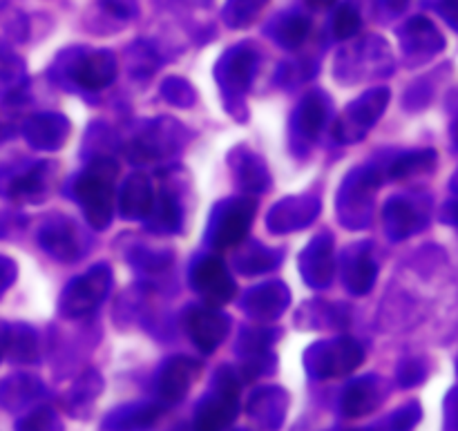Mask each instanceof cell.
<instances>
[{
	"label": "cell",
	"mask_w": 458,
	"mask_h": 431,
	"mask_svg": "<svg viewBox=\"0 0 458 431\" xmlns=\"http://www.w3.org/2000/svg\"><path fill=\"white\" fill-rule=\"evenodd\" d=\"M188 329H191V335L197 347L204 353H210L219 347V342L226 335L228 322L226 317L217 316V313L195 311L191 316V322H188Z\"/></svg>",
	"instance_id": "obj_4"
},
{
	"label": "cell",
	"mask_w": 458,
	"mask_h": 431,
	"mask_svg": "<svg viewBox=\"0 0 458 431\" xmlns=\"http://www.w3.org/2000/svg\"><path fill=\"white\" fill-rule=\"evenodd\" d=\"M114 179L116 165L110 159H97L76 183V197L97 228L110 222L112 206H114Z\"/></svg>",
	"instance_id": "obj_1"
},
{
	"label": "cell",
	"mask_w": 458,
	"mask_h": 431,
	"mask_svg": "<svg viewBox=\"0 0 458 431\" xmlns=\"http://www.w3.org/2000/svg\"><path fill=\"white\" fill-rule=\"evenodd\" d=\"M192 369H199V365L197 362H188L186 358H179L177 362H173V367H170L164 380V392L170 401H179L186 393L188 385L195 378Z\"/></svg>",
	"instance_id": "obj_7"
},
{
	"label": "cell",
	"mask_w": 458,
	"mask_h": 431,
	"mask_svg": "<svg viewBox=\"0 0 458 431\" xmlns=\"http://www.w3.org/2000/svg\"><path fill=\"white\" fill-rule=\"evenodd\" d=\"M253 215H255L253 199H244L233 204L231 208H228L226 217H224L222 226H219V232H217L219 249H231V246L240 244V241L246 237V232H249L250 224H253Z\"/></svg>",
	"instance_id": "obj_3"
},
{
	"label": "cell",
	"mask_w": 458,
	"mask_h": 431,
	"mask_svg": "<svg viewBox=\"0 0 458 431\" xmlns=\"http://www.w3.org/2000/svg\"><path fill=\"white\" fill-rule=\"evenodd\" d=\"M358 30H360V16H358L356 7H352V4L340 7L334 21L335 36H338V38H349V36L356 34Z\"/></svg>",
	"instance_id": "obj_8"
},
{
	"label": "cell",
	"mask_w": 458,
	"mask_h": 431,
	"mask_svg": "<svg viewBox=\"0 0 458 431\" xmlns=\"http://www.w3.org/2000/svg\"><path fill=\"white\" fill-rule=\"evenodd\" d=\"M441 12L450 18V22L458 25V0H441Z\"/></svg>",
	"instance_id": "obj_9"
},
{
	"label": "cell",
	"mask_w": 458,
	"mask_h": 431,
	"mask_svg": "<svg viewBox=\"0 0 458 431\" xmlns=\"http://www.w3.org/2000/svg\"><path fill=\"white\" fill-rule=\"evenodd\" d=\"M197 284L213 307L228 302L235 295V284H233L224 264L217 259H208L206 264H201L199 273H197Z\"/></svg>",
	"instance_id": "obj_2"
},
{
	"label": "cell",
	"mask_w": 458,
	"mask_h": 431,
	"mask_svg": "<svg viewBox=\"0 0 458 431\" xmlns=\"http://www.w3.org/2000/svg\"><path fill=\"white\" fill-rule=\"evenodd\" d=\"M309 3H311L313 7H320V9H325V7H331V4H334L335 0H309Z\"/></svg>",
	"instance_id": "obj_10"
},
{
	"label": "cell",
	"mask_w": 458,
	"mask_h": 431,
	"mask_svg": "<svg viewBox=\"0 0 458 431\" xmlns=\"http://www.w3.org/2000/svg\"><path fill=\"white\" fill-rule=\"evenodd\" d=\"M112 79V65L106 54H89L79 67H76V80L88 89H98Z\"/></svg>",
	"instance_id": "obj_5"
},
{
	"label": "cell",
	"mask_w": 458,
	"mask_h": 431,
	"mask_svg": "<svg viewBox=\"0 0 458 431\" xmlns=\"http://www.w3.org/2000/svg\"><path fill=\"white\" fill-rule=\"evenodd\" d=\"M235 410H237V389L231 385V389L226 387L217 401L210 402V407L204 411V416H201L199 425L201 427H210V429L222 427V425L231 423V420L235 418Z\"/></svg>",
	"instance_id": "obj_6"
}]
</instances>
